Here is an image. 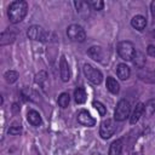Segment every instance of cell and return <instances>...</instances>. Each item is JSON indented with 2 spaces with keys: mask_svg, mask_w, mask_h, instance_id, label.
Returning a JSON list of instances; mask_svg holds the SVG:
<instances>
[{
  "mask_svg": "<svg viewBox=\"0 0 155 155\" xmlns=\"http://www.w3.org/2000/svg\"><path fill=\"white\" fill-rule=\"evenodd\" d=\"M74 99H75V102H76L78 104H82V103L86 102V99H87V93H86V90H85L82 86L78 87V88L74 91Z\"/></svg>",
  "mask_w": 155,
  "mask_h": 155,
  "instance_id": "cell-17",
  "label": "cell"
},
{
  "mask_svg": "<svg viewBox=\"0 0 155 155\" xmlns=\"http://www.w3.org/2000/svg\"><path fill=\"white\" fill-rule=\"evenodd\" d=\"M78 122L81 124L82 126H87V127H93L96 125V120L91 116V114L87 110H80L79 111Z\"/></svg>",
  "mask_w": 155,
  "mask_h": 155,
  "instance_id": "cell-8",
  "label": "cell"
},
{
  "mask_svg": "<svg viewBox=\"0 0 155 155\" xmlns=\"http://www.w3.org/2000/svg\"><path fill=\"white\" fill-rule=\"evenodd\" d=\"M151 12H153V16H154V19H155V1L151 2Z\"/></svg>",
  "mask_w": 155,
  "mask_h": 155,
  "instance_id": "cell-29",
  "label": "cell"
},
{
  "mask_svg": "<svg viewBox=\"0 0 155 155\" xmlns=\"http://www.w3.org/2000/svg\"><path fill=\"white\" fill-rule=\"evenodd\" d=\"M144 113L147 116H151L155 113V99H149L144 105Z\"/></svg>",
  "mask_w": 155,
  "mask_h": 155,
  "instance_id": "cell-22",
  "label": "cell"
},
{
  "mask_svg": "<svg viewBox=\"0 0 155 155\" xmlns=\"http://www.w3.org/2000/svg\"><path fill=\"white\" fill-rule=\"evenodd\" d=\"M17 107H18L17 104H13V108H12V109H13V111H15V113H16V111H17V109H18Z\"/></svg>",
  "mask_w": 155,
  "mask_h": 155,
  "instance_id": "cell-30",
  "label": "cell"
},
{
  "mask_svg": "<svg viewBox=\"0 0 155 155\" xmlns=\"http://www.w3.org/2000/svg\"><path fill=\"white\" fill-rule=\"evenodd\" d=\"M69 102H70V96L69 93L67 92H62L58 97V105L61 108H67L69 105Z\"/></svg>",
  "mask_w": 155,
  "mask_h": 155,
  "instance_id": "cell-21",
  "label": "cell"
},
{
  "mask_svg": "<svg viewBox=\"0 0 155 155\" xmlns=\"http://www.w3.org/2000/svg\"><path fill=\"white\" fill-rule=\"evenodd\" d=\"M19 78L18 73L16 70H7L5 74H4V79L7 84H13L17 81V79Z\"/></svg>",
  "mask_w": 155,
  "mask_h": 155,
  "instance_id": "cell-20",
  "label": "cell"
},
{
  "mask_svg": "<svg viewBox=\"0 0 155 155\" xmlns=\"http://www.w3.org/2000/svg\"><path fill=\"white\" fill-rule=\"evenodd\" d=\"M27 35L29 39L35 40V41H41V42H47L51 41V33L45 30L40 25H30L27 30Z\"/></svg>",
  "mask_w": 155,
  "mask_h": 155,
  "instance_id": "cell-2",
  "label": "cell"
},
{
  "mask_svg": "<svg viewBox=\"0 0 155 155\" xmlns=\"http://www.w3.org/2000/svg\"><path fill=\"white\" fill-rule=\"evenodd\" d=\"M59 74H61V79L63 82H67L70 80V68H69V64L65 59L64 56L61 57V61H59Z\"/></svg>",
  "mask_w": 155,
  "mask_h": 155,
  "instance_id": "cell-9",
  "label": "cell"
},
{
  "mask_svg": "<svg viewBox=\"0 0 155 155\" xmlns=\"http://www.w3.org/2000/svg\"><path fill=\"white\" fill-rule=\"evenodd\" d=\"M105 85H107L108 91L111 92L113 94H117V93H119V91H120V85H119V82L116 81V79H114L113 76H108V78H107Z\"/></svg>",
  "mask_w": 155,
  "mask_h": 155,
  "instance_id": "cell-16",
  "label": "cell"
},
{
  "mask_svg": "<svg viewBox=\"0 0 155 155\" xmlns=\"http://www.w3.org/2000/svg\"><path fill=\"white\" fill-rule=\"evenodd\" d=\"M133 63H134L136 67L142 68V67L144 65V63H145V58H144L143 53H140V52L137 53V52H136V56H134V58H133Z\"/></svg>",
  "mask_w": 155,
  "mask_h": 155,
  "instance_id": "cell-23",
  "label": "cell"
},
{
  "mask_svg": "<svg viewBox=\"0 0 155 155\" xmlns=\"http://www.w3.org/2000/svg\"><path fill=\"white\" fill-rule=\"evenodd\" d=\"M147 53L151 57H155V45H149L147 47Z\"/></svg>",
  "mask_w": 155,
  "mask_h": 155,
  "instance_id": "cell-28",
  "label": "cell"
},
{
  "mask_svg": "<svg viewBox=\"0 0 155 155\" xmlns=\"http://www.w3.org/2000/svg\"><path fill=\"white\" fill-rule=\"evenodd\" d=\"M116 74H117L120 80H127L130 78V75H131V69L125 63H120V64H117Z\"/></svg>",
  "mask_w": 155,
  "mask_h": 155,
  "instance_id": "cell-12",
  "label": "cell"
},
{
  "mask_svg": "<svg viewBox=\"0 0 155 155\" xmlns=\"http://www.w3.org/2000/svg\"><path fill=\"white\" fill-rule=\"evenodd\" d=\"M88 4L91 7H93V10H97V11H101L104 7V2L102 0H91L88 1Z\"/></svg>",
  "mask_w": 155,
  "mask_h": 155,
  "instance_id": "cell-26",
  "label": "cell"
},
{
  "mask_svg": "<svg viewBox=\"0 0 155 155\" xmlns=\"http://www.w3.org/2000/svg\"><path fill=\"white\" fill-rule=\"evenodd\" d=\"M116 132V124L114 122V120L111 119H105L101 122V127H99V134L103 139H108L110 138L114 133Z\"/></svg>",
  "mask_w": 155,
  "mask_h": 155,
  "instance_id": "cell-7",
  "label": "cell"
},
{
  "mask_svg": "<svg viewBox=\"0 0 155 155\" xmlns=\"http://www.w3.org/2000/svg\"><path fill=\"white\" fill-rule=\"evenodd\" d=\"M143 111H144V104L143 103H137V105L134 107V109H133V113H132V115L130 116V122H131V125H134L139 119H140V116H142V114H143Z\"/></svg>",
  "mask_w": 155,
  "mask_h": 155,
  "instance_id": "cell-13",
  "label": "cell"
},
{
  "mask_svg": "<svg viewBox=\"0 0 155 155\" xmlns=\"http://www.w3.org/2000/svg\"><path fill=\"white\" fill-rule=\"evenodd\" d=\"M16 39V33L10 30V28L5 31L1 33V36H0V45L4 46V45H7V44H11Z\"/></svg>",
  "mask_w": 155,
  "mask_h": 155,
  "instance_id": "cell-11",
  "label": "cell"
},
{
  "mask_svg": "<svg viewBox=\"0 0 155 155\" xmlns=\"http://www.w3.org/2000/svg\"><path fill=\"white\" fill-rule=\"evenodd\" d=\"M117 53H119L120 58L126 62L133 61V58L136 56L134 45L131 41H120L117 44Z\"/></svg>",
  "mask_w": 155,
  "mask_h": 155,
  "instance_id": "cell-3",
  "label": "cell"
},
{
  "mask_svg": "<svg viewBox=\"0 0 155 155\" xmlns=\"http://www.w3.org/2000/svg\"><path fill=\"white\" fill-rule=\"evenodd\" d=\"M87 54H88L93 61L101 62L102 58H103V50H102V47H99V46H91V47L87 50Z\"/></svg>",
  "mask_w": 155,
  "mask_h": 155,
  "instance_id": "cell-14",
  "label": "cell"
},
{
  "mask_svg": "<svg viewBox=\"0 0 155 155\" xmlns=\"http://www.w3.org/2000/svg\"><path fill=\"white\" fill-rule=\"evenodd\" d=\"M27 120H28L29 124L33 125V126H40L41 122H42L40 114H39L36 110H33V109L28 111V114H27Z\"/></svg>",
  "mask_w": 155,
  "mask_h": 155,
  "instance_id": "cell-15",
  "label": "cell"
},
{
  "mask_svg": "<svg viewBox=\"0 0 155 155\" xmlns=\"http://www.w3.org/2000/svg\"><path fill=\"white\" fill-rule=\"evenodd\" d=\"M74 5H75L76 11H78L79 15H81L84 17L88 16V13H90V11H88L90 10V4L88 2H86V1H75Z\"/></svg>",
  "mask_w": 155,
  "mask_h": 155,
  "instance_id": "cell-18",
  "label": "cell"
},
{
  "mask_svg": "<svg viewBox=\"0 0 155 155\" xmlns=\"http://www.w3.org/2000/svg\"><path fill=\"white\" fill-rule=\"evenodd\" d=\"M82 70H84V74H85L86 79H87L90 82H92L93 85H99V84L102 82V80H103V74L101 73V70L96 69L93 65H91V64H88V63H85Z\"/></svg>",
  "mask_w": 155,
  "mask_h": 155,
  "instance_id": "cell-4",
  "label": "cell"
},
{
  "mask_svg": "<svg viewBox=\"0 0 155 155\" xmlns=\"http://www.w3.org/2000/svg\"><path fill=\"white\" fill-rule=\"evenodd\" d=\"M92 105H93V108L98 111V114H99L101 116H104V115L107 114V108L104 107L103 103H101V102H98V101H94V102L92 103Z\"/></svg>",
  "mask_w": 155,
  "mask_h": 155,
  "instance_id": "cell-24",
  "label": "cell"
},
{
  "mask_svg": "<svg viewBox=\"0 0 155 155\" xmlns=\"http://www.w3.org/2000/svg\"><path fill=\"white\" fill-rule=\"evenodd\" d=\"M67 35L71 41H76V42H82L86 39L85 29L80 24H70L67 28Z\"/></svg>",
  "mask_w": 155,
  "mask_h": 155,
  "instance_id": "cell-6",
  "label": "cell"
},
{
  "mask_svg": "<svg viewBox=\"0 0 155 155\" xmlns=\"http://www.w3.org/2000/svg\"><path fill=\"white\" fill-rule=\"evenodd\" d=\"M121 150H122V140L116 139L111 143L109 148V155H121Z\"/></svg>",
  "mask_w": 155,
  "mask_h": 155,
  "instance_id": "cell-19",
  "label": "cell"
},
{
  "mask_svg": "<svg viewBox=\"0 0 155 155\" xmlns=\"http://www.w3.org/2000/svg\"><path fill=\"white\" fill-rule=\"evenodd\" d=\"M27 12H28L27 1L17 0V1H13L10 4L8 10H7V16H8L10 22L16 24L24 19V17L27 16Z\"/></svg>",
  "mask_w": 155,
  "mask_h": 155,
  "instance_id": "cell-1",
  "label": "cell"
},
{
  "mask_svg": "<svg viewBox=\"0 0 155 155\" xmlns=\"http://www.w3.org/2000/svg\"><path fill=\"white\" fill-rule=\"evenodd\" d=\"M131 25H132L134 29L142 31V30H144V28L147 27V19H145V17L142 16V15H136V16L131 19Z\"/></svg>",
  "mask_w": 155,
  "mask_h": 155,
  "instance_id": "cell-10",
  "label": "cell"
},
{
  "mask_svg": "<svg viewBox=\"0 0 155 155\" xmlns=\"http://www.w3.org/2000/svg\"><path fill=\"white\" fill-rule=\"evenodd\" d=\"M130 110H131V105L130 102L126 99H120L116 104L115 111H114V119L116 121H124L130 115Z\"/></svg>",
  "mask_w": 155,
  "mask_h": 155,
  "instance_id": "cell-5",
  "label": "cell"
},
{
  "mask_svg": "<svg viewBox=\"0 0 155 155\" xmlns=\"http://www.w3.org/2000/svg\"><path fill=\"white\" fill-rule=\"evenodd\" d=\"M46 78H47V74L46 71H39L36 75H35V82L39 84V85H42L44 81H46Z\"/></svg>",
  "mask_w": 155,
  "mask_h": 155,
  "instance_id": "cell-27",
  "label": "cell"
},
{
  "mask_svg": "<svg viewBox=\"0 0 155 155\" xmlns=\"http://www.w3.org/2000/svg\"><path fill=\"white\" fill-rule=\"evenodd\" d=\"M8 133L12 134V136L21 134V133H22V126H21V124H18V122H13V124L10 126V128H8Z\"/></svg>",
  "mask_w": 155,
  "mask_h": 155,
  "instance_id": "cell-25",
  "label": "cell"
}]
</instances>
